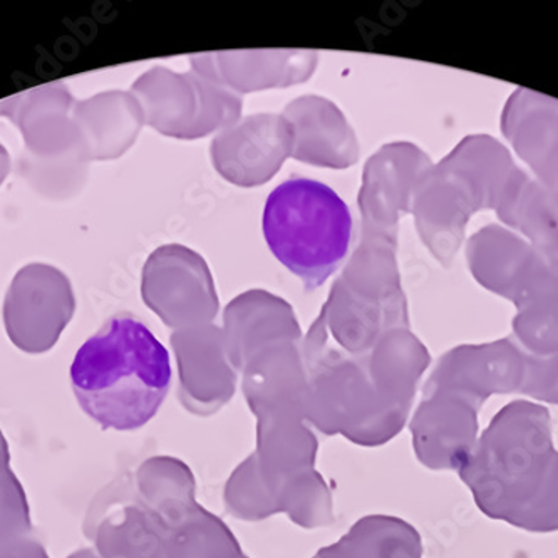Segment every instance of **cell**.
<instances>
[{"instance_id": "6da1fadb", "label": "cell", "mask_w": 558, "mask_h": 558, "mask_svg": "<svg viewBox=\"0 0 558 558\" xmlns=\"http://www.w3.org/2000/svg\"><path fill=\"white\" fill-rule=\"evenodd\" d=\"M451 466L488 519L557 532L558 451L547 408L529 401L501 408L475 445L454 451Z\"/></svg>"}, {"instance_id": "7a4b0ae2", "label": "cell", "mask_w": 558, "mask_h": 558, "mask_svg": "<svg viewBox=\"0 0 558 558\" xmlns=\"http://www.w3.org/2000/svg\"><path fill=\"white\" fill-rule=\"evenodd\" d=\"M170 352L133 314L109 317L71 364L81 410L102 429L133 432L156 416L170 391Z\"/></svg>"}, {"instance_id": "3957f363", "label": "cell", "mask_w": 558, "mask_h": 558, "mask_svg": "<svg viewBox=\"0 0 558 558\" xmlns=\"http://www.w3.org/2000/svg\"><path fill=\"white\" fill-rule=\"evenodd\" d=\"M262 229L277 260L314 290L348 257L354 221L336 190L311 178H290L265 202Z\"/></svg>"}, {"instance_id": "277c9868", "label": "cell", "mask_w": 558, "mask_h": 558, "mask_svg": "<svg viewBox=\"0 0 558 558\" xmlns=\"http://www.w3.org/2000/svg\"><path fill=\"white\" fill-rule=\"evenodd\" d=\"M73 312L70 279L51 265H26L19 270L5 295V324L12 338L21 344L54 341Z\"/></svg>"}, {"instance_id": "5b68a950", "label": "cell", "mask_w": 558, "mask_h": 558, "mask_svg": "<svg viewBox=\"0 0 558 558\" xmlns=\"http://www.w3.org/2000/svg\"><path fill=\"white\" fill-rule=\"evenodd\" d=\"M71 101L64 84H48L0 102V117L11 118L21 128L31 151L54 156L68 146Z\"/></svg>"}, {"instance_id": "8992f818", "label": "cell", "mask_w": 558, "mask_h": 558, "mask_svg": "<svg viewBox=\"0 0 558 558\" xmlns=\"http://www.w3.org/2000/svg\"><path fill=\"white\" fill-rule=\"evenodd\" d=\"M9 170H11V160H9L4 146L0 145V185H2L5 177H8Z\"/></svg>"}]
</instances>
